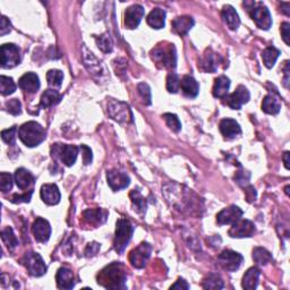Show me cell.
<instances>
[{
    "mask_svg": "<svg viewBox=\"0 0 290 290\" xmlns=\"http://www.w3.org/2000/svg\"><path fill=\"white\" fill-rule=\"evenodd\" d=\"M127 274L120 263H111L98 274V283L107 289H126Z\"/></svg>",
    "mask_w": 290,
    "mask_h": 290,
    "instance_id": "cell-1",
    "label": "cell"
},
{
    "mask_svg": "<svg viewBox=\"0 0 290 290\" xmlns=\"http://www.w3.org/2000/svg\"><path fill=\"white\" fill-rule=\"evenodd\" d=\"M18 137L28 147H35L46 140L47 133L39 123L28 121L19 127Z\"/></svg>",
    "mask_w": 290,
    "mask_h": 290,
    "instance_id": "cell-2",
    "label": "cell"
},
{
    "mask_svg": "<svg viewBox=\"0 0 290 290\" xmlns=\"http://www.w3.org/2000/svg\"><path fill=\"white\" fill-rule=\"evenodd\" d=\"M134 233V227L127 219H119L116 227V235L114 246L116 252L121 254L126 249V246L131 239V236Z\"/></svg>",
    "mask_w": 290,
    "mask_h": 290,
    "instance_id": "cell-3",
    "label": "cell"
},
{
    "mask_svg": "<svg viewBox=\"0 0 290 290\" xmlns=\"http://www.w3.org/2000/svg\"><path fill=\"white\" fill-rule=\"evenodd\" d=\"M153 59L161 64L162 67L168 68V70H173L177 64V55H176V48L173 44H168L167 47H158L153 50Z\"/></svg>",
    "mask_w": 290,
    "mask_h": 290,
    "instance_id": "cell-4",
    "label": "cell"
},
{
    "mask_svg": "<svg viewBox=\"0 0 290 290\" xmlns=\"http://www.w3.org/2000/svg\"><path fill=\"white\" fill-rule=\"evenodd\" d=\"M253 6L249 9L251 17L254 20L258 29L269 30L272 25V17L267 7L262 3H252Z\"/></svg>",
    "mask_w": 290,
    "mask_h": 290,
    "instance_id": "cell-5",
    "label": "cell"
},
{
    "mask_svg": "<svg viewBox=\"0 0 290 290\" xmlns=\"http://www.w3.org/2000/svg\"><path fill=\"white\" fill-rule=\"evenodd\" d=\"M108 114L114 120L118 123H131L133 121V114L127 103L110 100L108 103Z\"/></svg>",
    "mask_w": 290,
    "mask_h": 290,
    "instance_id": "cell-6",
    "label": "cell"
},
{
    "mask_svg": "<svg viewBox=\"0 0 290 290\" xmlns=\"http://www.w3.org/2000/svg\"><path fill=\"white\" fill-rule=\"evenodd\" d=\"M23 264L28 269L29 273L33 277H42L47 273V265L42 257L35 252L26 253L23 257Z\"/></svg>",
    "mask_w": 290,
    "mask_h": 290,
    "instance_id": "cell-7",
    "label": "cell"
},
{
    "mask_svg": "<svg viewBox=\"0 0 290 290\" xmlns=\"http://www.w3.org/2000/svg\"><path fill=\"white\" fill-rule=\"evenodd\" d=\"M51 151L54 157L59 158L61 162L67 167L73 166L76 162L78 155V147L70 144H54Z\"/></svg>",
    "mask_w": 290,
    "mask_h": 290,
    "instance_id": "cell-8",
    "label": "cell"
},
{
    "mask_svg": "<svg viewBox=\"0 0 290 290\" xmlns=\"http://www.w3.org/2000/svg\"><path fill=\"white\" fill-rule=\"evenodd\" d=\"M152 247L149 242H142L141 245L129 253V262L136 269H143L151 256Z\"/></svg>",
    "mask_w": 290,
    "mask_h": 290,
    "instance_id": "cell-9",
    "label": "cell"
},
{
    "mask_svg": "<svg viewBox=\"0 0 290 290\" xmlns=\"http://www.w3.org/2000/svg\"><path fill=\"white\" fill-rule=\"evenodd\" d=\"M0 57H2L3 68H13L20 62L18 47L13 43H6L2 46V48H0Z\"/></svg>",
    "mask_w": 290,
    "mask_h": 290,
    "instance_id": "cell-10",
    "label": "cell"
},
{
    "mask_svg": "<svg viewBox=\"0 0 290 290\" xmlns=\"http://www.w3.org/2000/svg\"><path fill=\"white\" fill-rule=\"evenodd\" d=\"M242 260H244V258H242L239 253L231 250H225L218 256L219 264L222 266L225 270L229 272H235L236 270H238L241 265Z\"/></svg>",
    "mask_w": 290,
    "mask_h": 290,
    "instance_id": "cell-11",
    "label": "cell"
},
{
    "mask_svg": "<svg viewBox=\"0 0 290 290\" xmlns=\"http://www.w3.org/2000/svg\"><path fill=\"white\" fill-rule=\"evenodd\" d=\"M251 96L249 90H247L245 86L239 85L238 87L236 88V91L231 94H227V96L224 98L225 101L224 103L228 105L231 109L234 110H239L241 108L242 104H245L249 102Z\"/></svg>",
    "mask_w": 290,
    "mask_h": 290,
    "instance_id": "cell-12",
    "label": "cell"
},
{
    "mask_svg": "<svg viewBox=\"0 0 290 290\" xmlns=\"http://www.w3.org/2000/svg\"><path fill=\"white\" fill-rule=\"evenodd\" d=\"M255 234V226L250 220L239 219L233 224L229 230V236L233 238H244V237H252Z\"/></svg>",
    "mask_w": 290,
    "mask_h": 290,
    "instance_id": "cell-13",
    "label": "cell"
},
{
    "mask_svg": "<svg viewBox=\"0 0 290 290\" xmlns=\"http://www.w3.org/2000/svg\"><path fill=\"white\" fill-rule=\"evenodd\" d=\"M242 210L236 205H231L229 208L224 209L217 215V222L220 226L225 225H233L237 220H239L242 217Z\"/></svg>",
    "mask_w": 290,
    "mask_h": 290,
    "instance_id": "cell-14",
    "label": "cell"
},
{
    "mask_svg": "<svg viewBox=\"0 0 290 290\" xmlns=\"http://www.w3.org/2000/svg\"><path fill=\"white\" fill-rule=\"evenodd\" d=\"M107 181L109 186L111 187L113 191L118 192L120 189H124L129 185L130 179L126 175L125 172L118 170H110L107 173Z\"/></svg>",
    "mask_w": 290,
    "mask_h": 290,
    "instance_id": "cell-15",
    "label": "cell"
},
{
    "mask_svg": "<svg viewBox=\"0 0 290 290\" xmlns=\"http://www.w3.org/2000/svg\"><path fill=\"white\" fill-rule=\"evenodd\" d=\"M32 231H33L34 238L36 241L46 242V241H48L50 238L51 227H50V224L46 219L38 218L33 222Z\"/></svg>",
    "mask_w": 290,
    "mask_h": 290,
    "instance_id": "cell-16",
    "label": "cell"
},
{
    "mask_svg": "<svg viewBox=\"0 0 290 290\" xmlns=\"http://www.w3.org/2000/svg\"><path fill=\"white\" fill-rule=\"evenodd\" d=\"M144 16V8L141 5H133L125 13V25L130 30L136 29Z\"/></svg>",
    "mask_w": 290,
    "mask_h": 290,
    "instance_id": "cell-17",
    "label": "cell"
},
{
    "mask_svg": "<svg viewBox=\"0 0 290 290\" xmlns=\"http://www.w3.org/2000/svg\"><path fill=\"white\" fill-rule=\"evenodd\" d=\"M40 195L42 201L48 205H56L60 202V192L59 188L55 184H44L42 185Z\"/></svg>",
    "mask_w": 290,
    "mask_h": 290,
    "instance_id": "cell-18",
    "label": "cell"
},
{
    "mask_svg": "<svg viewBox=\"0 0 290 290\" xmlns=\"http://www.w3.org/2000/svg\"><path fill=\"white\" fill-rule=\"evenodd\" d=\"M219 127L221 134L224 135L226 140H234L237 136L241 134V128L239 124L231 118H226L221 120Z\"/></svg>",
    "mask_w": 290,
    "mask_h": 290,
    "instance_id": "cell-19",
    "label": "cell"
},
{
    "mask_svg": "<svg viewBox=\"0 0 290 290\" xmlns=\"http://www.w3.org/2000/svg\"><path fill=\"white\" fill-rule=\"evenodd\" d=\"M18 86L28 93H36L40 88V78L34 73H26L19 78Z\"/></svg>",
    "mask_w": 290,
    "mask_h": 290,
    "instance_id": "cell-20",
    "label": "cell"
},
{
    "mask_svg": "<svg viewBox=\"0 0 290 290\" xmlns=\"http://www.w3.org/2000/svg\"><path fill=\"white\" fill-rule=\"evenodd\" d=\"M57 286L60 289H73L75 286V277L68 267H60L56 276Z\"/></svg>",
    "mask_w": 290,
    "mask_h": 290,
    "instance_id": "cell-21",
    "label": "cell"
},
{
    "mask_svg": "<svg viewBox=\"0 0 290 290\" xmlns=\"http://www.w3.org/2000/svg\"><path fill=\"white\" fill-rule=\"evenodd\" d=\"M198 66L205 73H214L219 66V56L211 50H207V52L199 59Z\"/></svg>",
    "mask_w": 290,
    "mask_h": 290,
    "instance_id": "cell-22",
    "label": "cell"
},
{
    "mask_svg": "<svg viewBox=\"0 0 290 290\" xmlns=\"http://www.w3.org/2000/svg\"><path fill=\"white\" fill-rule=\"evenodd\" d=\"M221 17H222L224 22L230 30L235 31L239 28L240 18L238 14H237L236 9L233 6H230V5H227V6H225L222 10H221Z\"/></svg>",
    "mask_w": 290,
    "mask_h": 290,
    "instance_id": "cell-23",
    "label": "cell"
},
{
    "mask_svg": "<svg viewBox=\"0 0 290 290\" xmlns=\"http://www.w3.org/2000/svg\"><path fill=\"white\" fill-rule=\"evenodd\" d=\"M281 100L277 94L270 93L264 98L262 102V110L269 115H277L280 113Z\"/></svg>",
    "mask_w": 290,
    "mask_h": 290,
    "instance_id": "cell-24",
    "label": "cell"
},
{
    "mask_svg": "<svg viewBox=\"0 0 290 290\" xmlns=\"http://www.w3.org/2000/svg\"><path fill=\"white\" fill-rule=\"evenodd\" d=\"M15 182H16L17 187L20 191H25V189L30 188L34 184V177L29 170L24 169V168H19L16 170L14 175Z\"/></svg>",
    "mask_w": 290,
    "mask_h": 290,
    "instance_id": "cell-25",
    "label": "cell"
},
{
    "mask_svg": "<svg viewBox=\"0 0 290 290\" xmlns=\"http://www.w3.org/2000/svg\"><path fill=\"white\" fill-rule=\"evenodd\" d=\"M181 88L187 98H196L199 92V85L193 76L185 75L181 81Z\"/></svg>",
    "mask_w": 290,
    "mask_h": 290,
    "instance_id": "cell-26",
    "label": "cell"
},
{
    "mask_svg": "<svg viewBox=\"0 0 290 290\" xmlns=\"http://www.w3.org/2000/svg\"><path fill=\"white\" fill-rule=\"evenodd\" d=\"M261 271L260 269L256 266H253L246 271V273L242 277L241 286L247 290H254L256 289L258 284V279H260Z\"/></svg>",
    "mask_w": 290,
    "mask_h": 290,
    "instance_id": "cell-27",
    "label": "cell"
},
{
    "mask_svg": "<svg viewBox=\"0 0 290 290\" xmlns=\"http://www.w3.org/2000/svg\"><path fill=\"white\" fill-rule=\"evenodd\" d=\"M172 29L179 35H185L189 32L195 22L191 16H179L172 20Z\"/></svg>",
    "mask_w": 290,
    "mask_h": 290,
    "instance_id": "cell-28",
    "label": "cell"
},
{
    "mask_svg": "<svg viewBox=\"0 0 290 290\" xmlns=\"http://www.w3.org/2000/svg\"><path fill=\"white\" fill-rule=\"evenodd\" d=\"M146 22L152 29L160 30L162 28H165L166 12L161 8H154L149 15H147Z\"/></svg>",
    "mask_w": 290,
    "mask_h": 290,
    "instance_id": "cell-29",
    "label": "cell"
},
{
    "mask_svg": "<svg viewBox=\"0 0 290 290\" xmlns=\"http://www.w3.org/2000/svg\"><path fill=\"white\" fill-rule=\"evenodd\" d=\"M84 219L91 225H102L107 220L108 212L102 209H88L84 212Z\"/></svg>",
    "mask_w": 290,
    "mask_h": 290,
    "instance_id": "cell-30",
    "label": "cell"
},
{
    "mask_svg": "<svg viewBox=\"0 0 290 290\" xmlns=\"http://www.w3.org/2000/svg\"><path fill=\"white\" fill-rule=\"evenodd\" d=\"M230 87V80L227 76H219L214 82L213 85V97L218 99H224L228 94Z\"/></svg>",
    "mask_w": 290,
    "mask_h": 290,
    "instance_id": "cell-31",
    "label": "cell"
},
{
    "mask_svg": "<svg viewBox=\"0 0 290 290\" xmlns=\"http://www.w3.org/2000/svg\"><path fill=\"white\" fill-rule=\"evenodd\" d=\"M61 100L60 93L56 90H47L43 92L40 100V107L42 108H50L52 105L59 103Z\"/></svg>",
    "mask_w": 290,
    "mask_h": 290,
    "instance_id": "cell-32",
    "label": "cell"
},
{
    "mask_svg": "<svg viewBox=\"0 0 290 290\" xmlns=\"http://www.w3.org/2000/svg\"><path fill=\"white\" fill-rule=\"evenodd\" d=\"M279 56H280V50L274 48V47H269V48L264 49L262 52L263 64L267 68H272L274 64H276Z\"/></svg>",
    "mask_w": 290,
    "mask_h": 290,
    "instance_id": "cell-33",
    "label": "cell"
},
{
    "mask_svg": "<svg viewBox=\"0 0 290 290\" xmlns=\"http://www.w3.org/2000/svg\"><path fill=\"white\" fill-rule=\"evenodd\" d=\"M2 239L5 242V245H6L10 251L15 250L18 246L17 237L15 236L14 231L10 227H6V228L2 231Z\"/></svg>",
    "mask_w": 290,
    "mask_h": 290,
    "instance_id": "cell-34",
    "label": "cell"
},
{
    "mask_svg": "<svg viewBox=\"0 0 290 290\" xmlns=\"http://www.w3.org/2000/svg\"><path fill=\"white\" fill-rule=\"evenodd\" d=\"M253 260H254L258 265H265L272 260L271 253L262 247H256L253 251Z\"/></svg>",
    "mask_w": 290,
    "mask_h": 290,
    "instance_id": "cell-35",
    "label": "cell"
},
{
    "mask_svg": "<svg viewBox=\"0 0 290 290\" xmlns=\"http://www.w3.org/2000/svg\"><path fill=\"white\" fill-rule=\"evenodd\" d=\"M0 91L3 96H9L16 91V84L12 77L2 75L0 76Z\"/></svg>",
    "mask_w": 290,
    "mask_h": 290,
    "instance_id": "cell-36",
    "label": "cell"
},
{
    "mask_svg": "<svg viewBox=\"0 0 290 290\" xmlns=\"http://www.w3.org/2000/svg\"><path fill=\"white\" fill-rule=\"evenodd\" d=\"M64 80V73L59 70H50L47 74V81L52 87H60Z\"/></svg>",
    "mask_w": 290,
    "mask_h": 290,
    "instance_id": "cell-37",
    "label": "cell"
},
{
    "mask_svg": "<svg viewBox=\"0 0 290 290\" xmlns=\"http://www.w3.org/2000/svg\"><path fill=\"white\" fill-rule=\"evenodd\" d=\"M129 196H130L131 202H133V204H134V207L137 209V211H140V212H142V213L145 212V211H146V201H145V198L141 195L139 189H133V191L130 192Z\"/></svg>",
    "mask_w": 290,
    "mask_h": 290,
    "instance_id": "cell-38",
    "label": "cell"
},
{
    "mask_svg": "<svg viewBox=\"0 0 290 290\" xmlns=\"http://www.w3.org/2000/svg\"><path fill=\"white\" fill-rule=\"evenodd\" d=\"M204 289H222L224 281L218 274H210V276L203 281Z\"/></svg>",
    "mask_w": 290,
    "mask_h": 290,
    "instance_id": "cell-39",
    "label": "cell"
},
{
    "mask_svg": "<svg viewBox=\"0 0 290 290\" xmlns=\"http://www.w3.org/2000/svg\"><path fill=\"white\" fill-rule=\"evenodd\" d=\"M96 40H97L98 48L100 50L103 51V52H111L113 51L114 44H113L111 39H110V36L108 34H102L100 36H97Z\"/></svg>",
    "mask_w": 290,
    "mask_h": 290,
    "instance_id": "cell-40",
    "label": "cell"
},
{
    "mask_svg": "<svg viewBox=\"0 0 290 290\" xmlns=\"http://www.w3.org/2000/svg\"><path fill=\"white\" fill-rule=\"evenodd\" d=\"M181 88V80L176 73H170L167 77V90L169 93H177Z\"/></svg>",
    "mask_w": 290,
    "mask_h": 290,
    "instance_id": "cell-41",
    "label": "cell"
},
{
    "mask_svg": "<svg viewBox=\"0 0 290 290\" xmlns=\"http://www.w3.org/2000/svg\"><path fill=\"white\" fill-rule=\"evenodd\" d=\"M163 118H165L167 125L169 126V127L173 131H176V133H178V131L182 129V123H181V120H179V118L177 117L176 115H173V114H165V115H163Z\"/></svg>",
    "mask_w": 290,
    "mask_h": 290,
    "instance_id": "cell-42",
    "label": "cell"
},
{
    "mask_svg": "<svg viewBox=\"0 0 290 290\" xmlns=\"http://www.w3.org/2000/svg\"><path fill=\"white\" fill-rule=\"evenodd\" d=\"M13 188V177L10 173L2 172L0 173V189L2 192L7 193Z\"/></svg>",
    "mask_w": 290,
    "mask_h": 290,
    "instance_id": "cell-43",
    "label": "cell"
},
{
    "mask_svg": "<svg viewBox=\"0 0 290 290\" xmlns=\"http://www.w3.org/2000/svg\"><path fill=\"white\" fill-rule=\"evenodd\" d=\"M16 131H17L16 126H14V127L8 129H4L2 131V139L5 143H7L9 145H14L15 141H16Z\"/></svg>",
    "mask_w": 290,
    "mask_h": 290,
    "instance_id": "cell-44",
    "label": "cell"
},
{
    "mask_svg": "<svg viewBox=\"0 0 290 290\" xmlns=\"http://www.w3.org/2000/svg\"><path fill=\"white\" fill-rule=\"evenodd\" d=\"M5 105H6V110L10 115L17 116L22 113V103H20L18 99L9 100V101H7Z\"/></svg>",
    "mask_w": 290,
    "mask_h": 290,
    "instance_id": "cell-45",
    "label": "cell"
},
{
    "mask_svg": "<svg viewBox=\"0 0 290 290\" xmlns=\"http://www.w3.org/2000/svg\"><path fill=\"white\" fill-rule=\"evenodd\" d=\"M137 90H139L140 96L142 97V99L144 100V103L150 105L152 103V97H151V90L150 86L147 85L146 83H140L137 85Z\"/></svg>",
    "mask_w": 290,
    "mask_h": 290,
    "instance_id": "cell-46",
    "label": "cell"
},
{
    "mask_svg": "<svg viewBox=\"0 0 290 290\" xmlns=\"http://www.w3.org/2000/svg\"><path fill=\"white\" fill-rule=\"evenodd\" d=\"M32 194H33V189L29 194L28 193L19 194V195L15 194L12 197V202L13 203H28L31 201V196H32Z\"/></svg>",
    "mask_w": 290,
    "mask_h": 290,
    "instance_id": "cell-47",
    "label": "cell"
},
{
    "mask_svg": "<svg viewBox=\"0 0 290 290\" xmlns=\"http://www.w3.org/2000/svg\"><path fill=\"white\" fill-rule=\"evenodd\" d=\"M81 150H82V154H83L84 165L87 166V165H90V163L92 162V159H93L92 151H91V149H90V147L86 146V145H82V146H81Z\"/></svg>",
    "mask_w": 290,
    "mask_h": 290,
    "instance_id": "cell-48",
    "label": "cell"
},
{
    "mask_svg": "<svg viewBox=\"0 0 290 290\" xmlns=\"http://www.w3.org/2000/svg\"><path fill=\"white\" fill-rule=\"evenodd\" d=\"M10 31H12V25H10L9 20L7 17L2 16V19H0V35L4 36L5 34L9 33Z\"/></svg>",
    "mask_w": 290,
    "mask_h": 290,
    "instance_id": "cell-49",
    "label": "cell"
},
{
    "mask_svg": "<svg viewBox=\"0 0 290 290\" xmlns=\"http://www.w3.org/2000/svg\"><path fill=\"white\" fill-rule=\"evenodd\" d=\"M281 35H282V39L283 41L286 42V44L289 46L290 44V41H289V36H290V24L289 23H282L281 24Z\"/></svg>",
    "mask_w": 290,
    "mask_h": 290,
    "instance_id": "cell-50",
    "label": "cell"
},
{
    "mask_svg": "<svg viewBox=\"0 0 290 290\" xmlns=\"http://www.w3.org/2000/svg\"><path fill=\"white\" fill-rule=\"evenodd\" d=\"M100 249V246L99 244H97V242H92V244H88L87 247H86V250H85V256L90 257V256H93V255H96L98 251Z\"/></svg>",
    "mask_w": 290,
    "mask_h": 290,
    "instance_id": "cell-51",
    "label": "cell"
},
{
    "mask_svg": "<svg viewBox=\"0 0 290 290\" xmlns=\"http://www.w3.org/2000/svg\"><path fill=\"white\" fill-rule=\"evenodd\" d=\"M235 179H236V182L239 184V185H244V183L246 184L247 182H249L250 175L245 177V172H244V171H239V172L236 175Z\"/></svg>",
    "mask_w": 290,
    "mask_h": 290,
    "instance_id": "cell-52",
    "label": "cell"
},
{
    "mask_svg": "<svg viewBox=\"0 0 290 290\" xmlns=\"http://www.w3.org/2000/svg\"><path fill=\"white\" fill-rule=\"evenodd\" d=\"M171 289H189V284L184 279H178V281L171 286Z\"/></svg>",
    "mask_w": 290,
    "mask_h": 290,
    "instance_id": "cell-53",
    "label": "cell"
},
{
    "mask_svg": "<svg viewBox=\"0 0 290 290\" xmlns=\"http://www.w3.org/2000/svg\"><path fill=\"white\" fill-rule=\"evenodd\" d=\"M283 162H284V167L289 169V152H286V153L283 154Z\"/></svg>",
    "mask_w": 290,
    "mask_h": 290,
    "instance_id": "cell-54",
    "label": "cell"
}]
</instances>
